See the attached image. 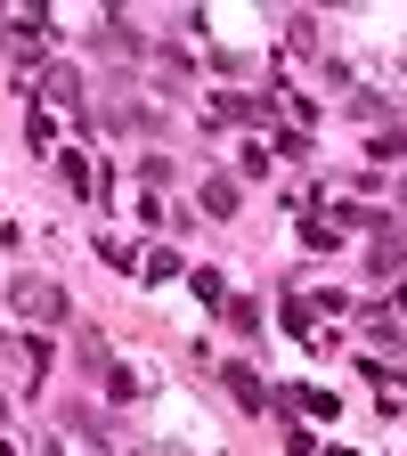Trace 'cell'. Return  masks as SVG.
<instances>
[{
	"label": "cell",
	"mask_w": 407,
	"mask_h": 456,
	"mask_svg": "<svg viewBox=\"0 0 407 456\" xmlns=\"http://www.w3.org/2000/svg\"><path fill=\"white\" fill-rule=\"evenodd\" d=\"M17 310L25 318H66V294H57L49 277H17Z\"/></svg>",
	"instance_id": "6da1fadb"
},
{
	"label": "cell",
	"mask_w": 407,
	"mask_h": 456,
	"mask_svg": "<svg viewBox=\"0 0 407 456\" xmlns=\"http://www.w3.org/2000/svg\"><path fill=\"white\" fill-rule=\"evenodd\" d=\"M204 212H220V220L237 212V180H212V188H204Z\"/></svg>",
	"instance_id": "7a4b0ae2"
},
{
	"label": "cell",
	"mask_w": 407,
	"mask_h": 456,
	"mask_svg": "<svg viewBox=\"0 0 407 456\" xmlns=\"http://www.w3.org/2000/svg\"><path fill=\"white\" fill-rule=\"evenodd\" d=\"M399 196H407V180H399Z\"/></svg>",
	"instance_id": "277c9868"
},
{
	"label": "cell",
	"mask_w": 407,
	"mask_h": 456,
	"mask_svg": "<svg viewBox=\"0 0 407 456\" xmlns=\"http://www.w3.org/2000/svg\"><path fill=\"white\" fill-rule=\"evenodd\" d=\"M228 391H237L245 408H261V383H253V367H228Z\"/></svg>",
	"instance_id": "3957f363"
}]
</instances>
